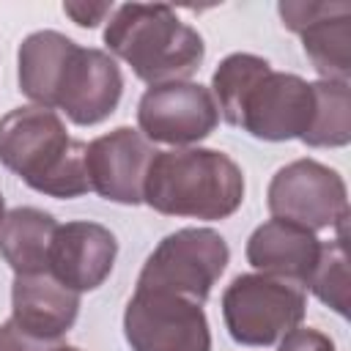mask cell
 Returning a JSON list of instances; mask_svg holds the SVG:
<instances>
[{"instance_id": "7402d4cb", "label": "cell", "mask_w": 351, "mask_h": 351, "mask_svg": "<svg viewBox=\"0 0 351 351\" xmlns=\"http://www.w3.org/2000/svg\"><path fill=\"white\" fill-rule=\"evenodd\" d=\"M115 5L112 3H85V0H69L63 3V14L80 25V27H96L99 22H104L107 16H112Z\"/></svg>"}, {"instance_id": "4fadbf2b", "label": "cell", "mask_w": 351, "mask_h": 351, "mask_svg": "<svg viewBox=\"0 0 351 351\" xmlns=\"http://www.w3.org/2000/svg\"><path fill=\"white\" fill-rule=\"evenodd\" d=\"M118 241L110 228L88 219L58 225L49 247V274L66 288L96 291L115 266Z\"/></svg>"}, {"instance_id": "ac0fdd59", "label": "cell", "mask_w": 351, "mask_h": 351, "mask_svg": "<svg viewBox=\"0 0 351 351\" xmlns=\"http://www.w3.org/2000/svg\"><path fill=\"white\" fill-rule=\"evenodd\" d=\"M315 110L307 134L302 137L310 148H343L351 140V88L348 82H313Z\"/></svg>"}, {"instance_id": "3957f363", "label": "cell", "mask_w": 351, "mask_h": 351, "mask_svg": "<svg viewBox=\"0 0 351 351\" xmlns=\"http://www.w3.org/2000/svg\"><path fill=\"white\" fill-rule=\"evenodd\" d=\"M104 44L115 58L132 66L137 80L148 85L184 82L206 58L203 36L162 3L118 5L107 19Z\"/></svg>"}, {"instance_id": "603a6c76", "label": "cell", "mask_w": 351, "mask_h": 351, "mask_svg": "<svg viewBox=\"0 0 351 351\" xmlns=\"http://www.w3.org/2000/svg\"><path fill=\"white\" fill-rule=\"evenodd\" d=\"M55 343H49V340H41V337L27 335L11 318L0 324V351H47Z\"/></svg>"}, {"instance_id": "6da1fadb", "label": "cell", "mask_w": 351, "mask_h": 351, "mask_svg": "<svg viewBox=\"0 0 351 351\" xmlns=\"http://www.w3.org/2000/svg\"><path fill=\"white\" fill-rule=\"evenodd\" d=\"M85 148L69 137L55 110L27 104L0 118V165L47 197L71 200L90 192Z\"/></svg>"}, {"instance_id": "d6986e66", "label": "cell", "mask_w": 351, "mask_h": 351, "mask_svg": "<svg viewBox=\"0 0 351 351\" xmlns=\"http://www.w3.org/2000/svg\"><path fill=\"white\" fill-rule=\"evenodd\" d=\"M271 69V63L261 55H252V52H233L228 55L211 74V96L217 101V110L219 115L236 126V118H239V107L247 96V90Z\"/></svg>"}, {"instance_id": "9a60e30c", "label": "cell", "mask_w": 351, "mask_h": 351, "mask_svg": "<svg viewBox=\"0 0 351 351\" xmlns=\"http://www.w3.org/2000/svg\"><path fill=\"white\" fill-rule=\"evenodd\" d=\"M244 255L250 266L258 269L261 274L282 277L304 288L318 263L321 241L313 230L271 217L269 222L252 230Z\"/></svg>"}, {"instance_id": "cb8c5ba5", "label": "cell", "mask_w": 351, "mask_h": 351, "mask_svg": "<svg viewBox=\"0 0 351 351\" xmlns=\"http://www.w3.org/2000/svg\"><path fill=\"white\" fill-rule=\"evenodd\" d=\"M47 351H82V348H77V346H66V343H55V346L47 348Z\"/></svg>"}, {"instance_id": "8fae6325", "label": "cell", "mask_w": 351, "mask_h": 351, "mask_svg": "<svg viewBox=\"0 0 351 351\" xmlns=\"http://www.w3.org/2000/svg\"><path fill=\"white\" fill-rule=\"evenodd\" d=\"M282 25L302 36V49L321 80L348 82L351 77V5L343 0H282Z\"/></svg>"}, {"instance_id": "e0dca14e", "label": "cell", "mask_w": 351, "mask_h": 351, "mask_svg": "<svg viewBox=\"0 0 351 351\" xmlns=\"http://www.w3.org/2000/svg\"><path fill=\"white\" fill-rule=\"evenodd\" d=\"M74 44L77 41H71L58 30H36L19 44V55H16L19 90L38 107L52 110L55 85H58L63 60Z\"/></svg>"}, {"instance_id": "9c48e42d", "label": "cell", "mask_w": 351, "mask_h": 351, "mask_svg": "<svg viewBox=\"0 0 351 351\" xmlns=\"http://www.w3.org/2000/svg\"><path fill=\"white\" fill-rule=\"evenodd\" d=\"M313 110H315L313 82L302 80L299 74L269 69L247 90L239 107L236 126L269 143L302 140L313 123Z\"/></svg>"}, {"instance_id": "44dd1931", "label": "cell", "mask_w": 351, "mask_h": 351, "mask_svg": "<svg viewBox=\"0 0 351 351\" xmlns=\"http://www.w3.org/2000/svg\"><path fill=\"white\" fill-rule=\"evenodd\" d=\"M277 351H335V343L329 335L313 326H296L280 340Z\"/></svg>"}, {"instance_id": "ffe728a7", "label": "cell", "mask_w": 351, "mask_h": 351, "mask_svg": "<svg viewBox=\"0 0 351 351\" xmlns=\"http://www.w3.org/2000/svg\"><path fill=\"white\" fill-rule=\"evenodd\" d=\"M307 288L337 315H348V252L343 233L332 241H321V255Z\"/></svg>"}, {"instance_id": "5bb4252c", "label": "cell", "mask_w": 351, "mask_h": 351, "mask_svg": "<svg viewBox=\"0 0 351 351\" xmlns=\"http://www.w3.org/2000/svg\"><path fill=\"white\" fill-rule=\"evenodd\" d=\"M80 293L47 274H14L11 321L33 337L58 343L77 321Z\"/></svg>"}, {"instance_id": "52a82bcc", "label": "cell", "mask_w": 351, "mask_h": 351, "mask_svg": "<svg viewBox=\"0 0 351 351\" xmlns=\"http://www.w3.org/2000/svg\"><path fill=\"white\" fill-rule=\"evenodd\" d=\"M123 335L132 351H211L203 307L167 291L137 288L123 310Z\"/></svg>"}, {"instance_id": "8992f818", "label": "cell", "mask_w": 351, "mask_h": 351, "mask_svg": "<svg viewBox=\"0 0 351 351\" xmlns=\"http://www.w3.org/2000/svg\"><path fill=\"white\" fill-rule=\"evenodd\" d=\"M266 203L274 219L302 225L313 233L324 228L343 230L348 219L343 176L315 159H296L280 167L269 181Z\"/></svg>"}, {"instance_id": "277c9868", "label": "cell", "mask_w": 351, "mask_h": 351, "mask_svg": "<svg viewBox=\"0 0 351 351\" xmlns=\"http://www.w3.org/2000/svg\"><path fill=\"white\" fill-rule=\"evenodd\" d=\"M304 288L271 274H239L222 293L228 335L241 346H274L304 318Z\"/></svg>"}, {"instance_id": "ba28073f", "label": "cell", "mask_w": 351, "mask_h": 351, "mask_svg": "<svg viewBox=\"0 0 351 351\" xmlns=\"http://www.w3.org/2000/svg\"><path fill=\"white\" fill-rule=\"evenodd\" d=\"M219 123V110L211 90L200 82L151 85L137 104V126L148 143L189 148L206 140Z\"/></svg>"}, {"instance_id": "d4e9b609", "label": "cell", "mask_w": 351, "mask_h": 351, "mask_svg": "<svg viewBox=\"0 0 351 351\" xmlns=\"http://www.w3.org/2000/svg\"><path fill=\"white\" fill-rule=\"evenodd\" d=\"M3 217H5V200H3V195H0V222H3Z\"/></svg>"}, {"instance_id": "30bf717a", "label": "cell", "mask_w": 351, "mask_h": 351, "mask_svg": "<svg viewBox=\"0 0 351 351\" xmlns=\"http://www.w3.org/2000/svg\"><path fill=\"white\" fill-rule=\"evenodd\" d=\"M123 93V74L115 58L104 49L74 44L63 60L52 110L58 107L77 126L107 121Z\"/></svg>"}, {"instance_id": "2e32d148", "label": "cell", "mask_w": 351, "mask_h": 351, "mask_svg": "<svg viewBox=\"0 0 351 351\" xmlns=\"http://www.w3.org/2000/svg\"><path fill=\"white\" fill-rule=\"evenodd\" d=\"M55 230V217L36 206H19L5 211L0 222L3 261L14 269V274H47Z\"/></svg>"}, {"instance_id": "7c38bea8", "label": "cell", "mask_w": 351, "mask_h": 351, "mask_svg": "<svg viewBox=\"0 0 351 351\" xmlns=\"http://www.w3.org/2000/svg\"><path fill=\"white\" fill-rule=\"evenodd\" d=\"M156 148L132 126H118L85 148L88 184L104 200L121 206L143 203V186Z\"/></svg>"}, {"instance_id": "7a4b0ae2", "label": "cell", "mask_w": 351, "mask_h": 351, "mask_svg": "<svg viewBox=\"0 0 351 351\" xmlns=\"http://www.w3.org/2000/svg\"><path fill=\"white\" fill-rule=\"evenodd\" d=\"M244 200L241 167L214 148L156 151L148 165L143 203L165 217L225 219Z\"/></svg>"}, {"instance_id": "5b68a950", "label": "cell", "mask_w": 351, "mask_h": 351, "mask_svg": "<svg viewBox=\"0 0 351 351\" xmlns=\"http://www.w3.org/2000/svg\"><path fill=\"white\" fill-rule=\"evenodd\" d=\"M230 261L228 241L211 228H181L165 236L143 263L137 288L167 291L203 304Z\"/></svg>"}]
</instances>
